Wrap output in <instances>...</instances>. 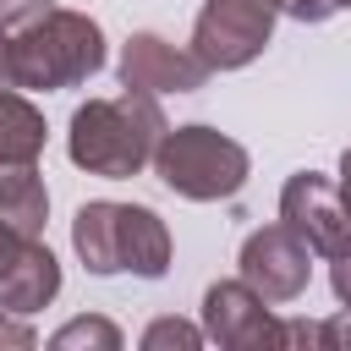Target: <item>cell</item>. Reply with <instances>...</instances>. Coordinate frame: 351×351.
Here are the masks:
<instances>
[{"mask_svg": "<svg viewBox=\"0 0 351 351\" xmlns=\"http://www.w3.org/2000/svg\"><path fill=\"white\" fill-rule=\"evenodd\" d=\"M165 137V110L154 93L126 88L115 99H88L71 110V132H66V154L77 170L104 176V181H126L137 170L154 165V148Z\"/></svg>", "mask_w": 351, "mask_h": 351, "instance_id": "1", "label": "cell"}, {"mask_svg": "<svg viewBox=\"0 0 351 351\" xmlns=\"http://www.w3.org/2000/svg\"><path fill=\"white\" fill-rule=\"evenodd\" d=\"M11 49V82L49 93V88H77L104 66V33L93 16L49 5L44 16H33L16 33H0Z\"/></svg>", "mask_w": 351, "mask_h": 351, "instance_id": "2", "label": "cell"}, {"mask_svg": "<svg viewBox=\"0 0 351 351\" xmlns=\"http://www.w3.org/2000/svg\"><path fill=\"white\" fill-rule=\"evenodd\" d=\"M71 247L88 274H143L159 280L170 269V230L143 203H82L71 219Z\"/></svg>", "mask_w": 351, "mask_h": 351, "instance_id": "3", "label": "cell"}, {"mask_svg": "<svg viewBox=\"0 0 351 351\" xmlns=\"http://www.w3.org/2000/svg\"><path fill=\"white\" fill-rule=\"evenodd\" d=\"M247 148L214 126H165L159 148H154V176L186 197V203H219V197H236L247 186Z\"/></svg>", "mask_w": 351, "mask_h": 351, "instance_id": "4", "label": "cell"}, {"mask_svg": "<svg viewBox=\"0 0 351 351\" xmlns=\"http://www.w3.org/2000/svg\"><path fill=\"white\" fill-rule=\"evenodd\" d=\"M274 5L269 0H203L197 27H192V55L208 71H236L263 55L274 38Z\"/></svg>", "mask_w": 351, "mask_h": 351, "instance_id": "5", "label": "cell"}, {"mask_svg": "<svg viewBox=\"0 0 351 351\" xmlns=\"http://www.w3.org/2000/svg\"><path fill=\"white\" fill-rule=\"evenodd\" d=\"M280 225L296 230L313 258H329V252H340L351 241V208H346L340 186L324 181L318 170H296L285 181V192H280Z\"/></svg>", "mask_w": 351, "mask_h": 351, "instance_id": "6", "label": "cell"}, {"mask_svg": "<svg viewBox=\"0 0 351 351\" xmlns=\"http://www.w3.org/2000/svg\"><path fill=\"white\" fill-rule=\"evenodd\" d=\"M241 280L269 302V307H280V302H296L302 291H307V280H313V252H307V241L296 236V230H285V225H263V230H252L247 241H241Z\"/></svg>", "mask_w": 351, "mask_h": 351, "instance_id": "7", "label": "cell"}, {"mask_svg": "<svg viewBox=\"0 0 351 351\" xmlns=\"http://www.w3.org/2000/svg\"><path fill=\"white\" fill-rule=\"evenodd\" d=\"M203 340L225 351H263V346H285V324L247 280H219L203 296Z\"/></svg>", "mask_w": 351, "mask_h": 351, "instance_id": "8", "label": "cell"}, {"mask_svg": "<svg viewBox=\"0 0 351 351\" xmlns=\"http://www.w3.org/2000/svg\"><path fill=\"white\" fill-rule=\"evenodd\" d=\"M208 66L192 49L165 44L159 33H132L121 49V88H143V93H192L203 88Z\"/></svg>", "mask_w": 351, "mask_h": 351, "instance_id": "9", "label": "cell"}, {"mask_svg": "<svg viewBox=\"0 0 351 351\" xmlns=\"http://www.w3.org/2000/svg\"><path fill=\"white\" fill-rule=\"evenodd\" d=\"M55 291H60V263H55V252H49L38 236H22L16 252L0 263V307L16 313V318H27V313L49 307Z\"/></svg>", "mask_w": 351, "mask_h": 351, "instance_id": "10", "label": "cell"}, {"mask_svg": "<svg viewBox=\"0 0 351 351\" xmlns=\"http://www.w3.org/2000/svg\"><path fill=\"white\" fill-rule=\"evenodd\" d=\"M0 219L16 225L22 236H38L44 219H49V192H44V176H38V159L22 165V159H0Z\"/></svg>", "mask_w": 351, "mask_h": 351, "instance_id": "11", "label": "cell"}, {"mask_svg": "<svg viewBox=\"0 0 351 351\" xmlns=\"http://www.w3.org/2000/svg\"><path fill=\"white\" fill-rule=\"evenodd\" d=\"M44 154V115L22 99V88H0V159L33 165Z\"/></svg>", "mask_w": 351, "mask_h": 351, "instance_id": "12", "label": "cell"}, {"mask_svg": "<svg viewBox=\"0 0 351 351\" xmlns=\"http://www.w3.org/2000/svg\"><path fill=\"white\" fill-rule=\"evenodd\" d=\"M49 346H55V351H77V346L115 351V346H121V329H115L110 318H71V324H60V329L49 335Z\"/></svg>", "mask_w": 351, "mask_h": 351, "instance_id": "13", "label": "cell"}, {"mask_svg": "<svg viewBox=\"0 0 351 351\" xmlns=\"http://www.w3.org/2000/svg\"><path fill=\"white\" fill-rule=\"evenodd\" d=\"M143 346L148 351H159V346H203V329H192L181 318H159V324L143 329Z\"/></svg>", "mask_w": 351, "mask_h": 351, "instance_id": "14", "label": "cell"}, {"mask_svg": "<svg viewBox=\"0 0 351 351\" xmlns=\"http://www.w3.org/2000/svg\"><path fill=\"white\" fill-rule=\"evenodd\" d=\"M313 346H329V351H351V307H340L335 318L313 324Z\"/></svg>", "mask_w": 351, "mask_h": 351, "instance_id": "15", "label": "cell"}, {"mask_svg": "<svg viewBox=\"0 0 351 351\" xmlns=\"http://www.w3.org/2000/svg\"><path fill=\"white\" fill-rule=\"evenodd\" d=\"M55 0H0V33H16V27H27L33 16H44Z\"/></svg>", "mask_w": 351, "mask_h": 351, "instance_id": "16", "label": "cell"}, {"mask_svg": "<svg viewBox=\"0 0 351 351\" xmlns=\"http://www.w3.org/2000/svg\"><path fill=\"white\" fill-rule=\"evenodd\" d=\"M329 285H335L340 307H351V241L340 252H329Z\"/></svg>", "mask_w": 351, "mask_h": 351, "instance_id": "17", "label": "cell"}, {"mask_svg": "<svg viewBox=\"0 0 351 351\" xmlns=\"http://www.w3.org/2000/svg\"><path fill=\"white\" fill-rule=\"evenodd\" d=\"M269 5H274V11H285L291 22H307V27H313V22H329V16H335V11L324 5V0H269Z\"/></svg>", "mask_w": 351, "mask_h": 351, "instance_id": "18", "label": "cell"}, {"mask_svg": "<svg viewBox=\"0 0 351 351\" xmlns=\"http://www.w3.org/2000/svg\"><path fill=\"white\" fill-rule=\"evenodd\" d=\"M0 346H33V329L16 318H0Z\"/></svg>", "mask_w": 351, "mask_h": 351, "instance_id": "19", "label": "cell"}, {"mask_svg": "<svg viewBox=\"0 0 351 351\" xmlns=\"http://www.w3.org/2000/svg\"><path fill=\"white\" fill-rule=\"evenodd\" d=\"M340 197H346V208H351V148L340 154Z\"/></svg>", "mask_w": 351, "mask_h": 351, "instance_id": "20", "label": "cell"}, {"mask_svg": "<svg viewBox=\"0 0 351 351\" xmlns=\"http://www.w3.org/2000/svg\"><path fill=\"white\" fill-rule=\"evenodd\" d=\"M0 88H16L11 82V49H5V38H0Z\"/></svg>", "mask_w": 351, "mask_h": 351, "instance_id": "21", "label": "cell"}, {"mask_svg": "<svg viewBox=\"0 0 351 351\" xmlns=\"http://www.w3.org/2000/svg\"><path fill=\"white\" fill-rule=\"evenodd\" d=\"M324 5H329V11H346V5H351V0H324Z\"/></svg>", "mask_w": 351, "mask_h": 351, "instance_id": "22", "label": "cell"}]
</instances>
